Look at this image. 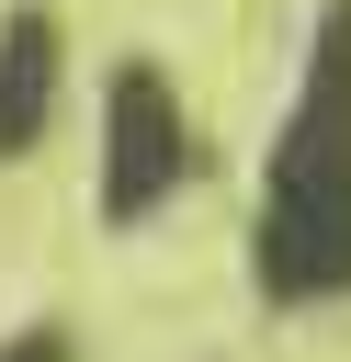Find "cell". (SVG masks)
I'll list each match as a JSON object with an SVG mask.
<instances>
[{
  "instance_id": "6da1fadb",
  "label": "cell",
  "mask_w": 351,
  "mask_h": 362,
  "mask_svg": "<svg viewBox=\"0 0 351 362\" xmlns=\"http://www.w3.org/2000/svg\"><path fill=\"white\" fill-rule=\"evenodd\" d=\"M260 294L272 305H317L351 294V0L317 23L306 45V90L272 136V181H260Z\"/></svg>"
},
{
  "instance_id": "7a4b0ae2",
  "label": "cell",
  "mask_w": 351,
  "mask_h": 362,
  "mask_svg": "<svg viewBox=\"0 0 351 362\" xmlns=\"http://www.w3.org/2000/svg\"><path fill=\"white\" fill-rule=\"evenodd\" d=\"M181 170H192V124H181V90L136 57V68H113V90H102V215L113 226H136L147 204H170L181 192Z\"/></svg>"
},
{
  "instance_id": "3957f363",
  "label": "cell",
  "mask_w": 351,
  "mask_h": 362,
  "mask_svg": "<svg viewBox=\"0 0 351 362\" xmlns=\"http://www.w3.org/2000/svg\"><path fill=\"white\" fill-rule=\"evenodd\" d=\"M45 102H57V23L11 11L0 23V158H23L45 136Z\"/></svg>"
}]
</instances>
